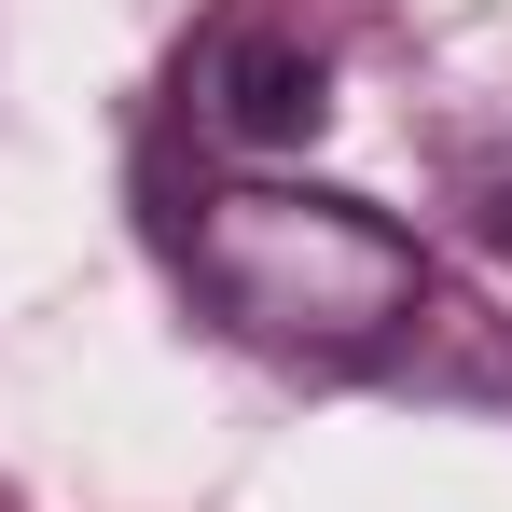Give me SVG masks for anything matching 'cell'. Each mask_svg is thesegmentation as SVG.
<instances>
[{"label":"cell","mask_w":512,"mask_h":512,"mask_svg":"<svg viewBox=\"0 0 512 512\" xmlns=\"http://www.w3.org/2000/svg\"><path fill=\"white\" fill-rule=\"evenodd\" d=\"M180 277L236 346H277V360H374L429 305V250L388 208L333 194V180H222V194H194Z\"/></svg>","instance_id":"cell-1"},{"label":"cell","mask_w":512,"mask_h":512,"mask_svg":"<svg viewBox=\"0 0 512 512\" xmlns=\"http://www.w3.org/2000/svg\"><path fill=\"white\" fill-rule=\"evenodd\" d=\"M319 111H333L319 42H291V28H222V42H208V125H222L236 153H291V139H319Z\"/></svg>","instance_id":"cell-2"},{"label":"cell","mask_w":512,"mask_h":512,"mask_svg":"<svg viewBox=\"0 0 512 512\" xmlns=\"http://www.w3.org/2000/svg\"><path fill=\"white\" fill-rule=\"evenodd\" d=\"M485 236H499V263H512V180H485Z\"/></svg>","instance_id":"cell-3"},{"label":"cell","mask_w":512,"mask_h":512,"mask_svg":"<svg viewBox=\"0 0 512 512\" xmlns=\"http://www.w3.org/2000/svg\"><path fill=\"white\" fill-rule=\"evenodd\" d=\"M0 512H14V499H0Z\"/></svg>","instance_id":"cell-4"}]
</instances>
